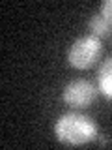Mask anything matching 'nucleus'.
Returning <instances> with one entry per match:
<instances>
[{"label": "nucleus", "instance_id": "obj_1", "mask_svg": "<svg viewBox=\"0 0 112 150\" xmlns=\"http://www.w3.org/2000/svg\"><path fill=\"white\" fill-rule=\"evenodd\" d=\"M54 135L62 144L67 146H82L92 141H97L99 128L92 120V116L82 111H69L58 116L54 122Z\"/></svg>", "mask_w": 112, "mask_h": 150}, {"label": "nucleus", "instance_id": "obj_2", "mask_svg": "<svg viewBox=\"0 0 112 150\" xmlns=\"http://www.w3.org/2000/svg\"><path fill=\"white\" fill-rule=\"evenodd\" d=\"M101 53H103L101 38H97L93 34L80 36L69 47L67 64L75 69H88L101 58Z\"/></svg>", "mask_w": 112, "mask_h": 150}, {"label": "nucleus", "instance_id": "obj_3", "mask_svg": "<svg viewBox=\"0 0 112 150\" xmlns=\"http://www.w3.org/2000/svg\"><path fill=\"white\" fill-rule=\"evenodd\" d=\"M97 98V86L88 79H73L65 84L62 100L73 109H88Z\"/></svg>", "mask_w": 112, "mask_h": 150}, {"label": "nucleus", "instance_id": "obj_4", "mask_svg": "<svg viewBox=\"0 0 112 150\" xmlns=\"http://www.w3.org/2000/svg\"><path fill=\"white\" fill-rule=\"evenodd\" d=\"M97 88L101 90V94L106 100L112 101V56L103 60V64L99 66V71H97Z\"/></svg>", "mask_w": 112, "mask_h": 150}, {"label": "nucleus", "instance_id": "obj_5", "mask_svg": "<svg viewBox=\"0 0 112 150\" xmlns=\"http://www.w3.org/2000/svg\"><path fill=\"white\" fill-rule=\"evenodd\" d=\"M90 30L93 36L97 38H106L112 34V23H108L103 15L99 13H95V15H92L90 19Z\"/></svg>", "mask_w": 112, "mask_h": 150}, {"label": "nucleus", "instance_id": "obj_6", "mask_svg": "<svg viewBox=\"0 0 112 150\" xmlns=\"http://www.w3.org/2000/svg\"><path fill=\"white\" fill-rule=\"evenodd\" d=\"M97 13L103 15L108 23H112V0H105V2L99 6V11H97Z\"/></svg>", "mask_w": 112, "mask_h": 150}]
</instances>
